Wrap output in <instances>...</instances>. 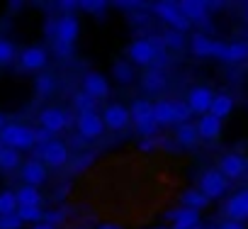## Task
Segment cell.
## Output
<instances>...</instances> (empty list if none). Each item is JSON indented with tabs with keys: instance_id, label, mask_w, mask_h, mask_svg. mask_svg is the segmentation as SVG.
Here are the masks:
<instances>
[{
	"instance_id": "obj_1",
	"label": "cell",
	"mask_w": 248,
	"mask_h": 229,
	"mask_svg": "<svg viewBox=\"0 0 248 229\" xmlns=\"http://www.w3.org/2000/svg\"><path fill=\"white\" fill-rule=\"evenodd\" d=\"M129 112H132V125L137 127V132H139L144 139H154V137L158 134L161 127H158L156 120H154V102H151V100H144V98L134 100L132 107H129Z\"/></svg>"
},
{
	"instance_id": "obj_2",
	"label": "cell",
	"mask_w": 248,
	"mask_h": 229,
	"mask_svg": "<svg viewBox=\"0 0 248 229\" xmlns=\"http://www.w3.org/2000/svg\"><path fill=\"white\" fill-rule=\"evenodd\" d=\"M0 139H3L5 147L15 149V151H25L34 147V127L20 125V122H10L5 125V130L0 132Z\"/></svg>"
},
{
	"instance_id": "obj_3",
	"label": "cell",
	"mask_w": 248,
	"mask_h": 229,
	"mask_svg": "<svg viewBox=\"0 0 248 229\" xmlns=\"http://www.w3.org/2000/svg\"><path fill=\"white\" fill-rule=\"evenodd\" d=\"M158 44L151 42V39H134L129 47H127V61L132 66H144V68H151L158 59Z\"/></svg>"
},
{
	"instance_id": "obj_4",
	"label": "cell",
	"mask_w": 248,
	"mask_h": 229,
	"mask_svg": "<svg viewBox=\"0 0 248 229\" xmlns=\"http://www.w3.org/2000/svg\"><path fill=\"white\" fill-rule=\"evenodd\" d=\"M68 147L59 139H51L44 147H37V159L46 166V168H61L68 164Z\"/></svg>"
},
{
	"instance_id": "obj_5",
	"label": "cell",
	"mask_w": 248,
	"mask_h": 229,
	"mask_svg": "<svg viewBox=\"0 0 248 229\" xmlns=\"http://www.w3.org/2000/svg\"><path fill=\"white\" fill-rule=\"evenodd\" d=\"M197 190L207 197V200H217L221 197L226 190H229V180L219 173V168H209L200 176V183H197Z\"/></svg>"
},
{
	"instance_id": "obj_6",
	"label": "cell",
	"mask_w": 248,
	"mask_h": 229,
	"mask_svg": "<svg viewBox=\"0 0 248 229\" xmlns=\"http://www.w3.org/2000/svg\"><path fill=\"white\" fill-rule=\"evenodd\" d=\"M76 127H78V134H80L83 142H95L105 132L102 114H97V112H83V114H78V117H76Z\"/></svg>"
},
{
	"instance_id": "obj_7",
	"label": "cell",
	"mask_w": 248,
	"mask_h": 229,
	"mask_svg": "<svg viewBox=\"0 0 248 229\" xmlns=\"http://www.w3.org/2000/svg\"><path fill=\"white\" fill-rule=\"evenodd\" d=\"M156 15L170 27V30H175V32H187L190 30V20L183 15V10L178 8V3H156Z\"/></svg>"
},
{
	"instance_id": "obj_8",
	"label": "cell",
	"mask_w": 248,
	"mask_h": 229,
	"mask_svg": "<svg viewBox=\"0 0 248 229\" xmlns=\"http://www.w3.org/2000/svg\"><path fill=\"white\" fill-rule=\"evenodd\" d=\"M68 125H71V114L63 107H44L39 112V127L51 132V134L63 132Z\"/></svg>"
},
{
	"instance_id": "obj_9",
	"label": "cell",
	"mask_w": 248,
	"mask_h": 229,
	"mask_svg": "<svg viewBox=\"0 0 248 229\" xmlns=\"http://www.w3.org/2000/svg\"><path fill=\"white\" fill-rule=\"evenodd\" d=\"M102 122H105V130H112V132H122L127 130L129 122H132V112L129 107H124L119 102H112L102 110Z\"/></svg>"
},
{
	"instance_id": "obj_10",
	"label": "cell",
	"mask_w": 248,
	"mask_h": 229,
	"mask_svg": "<svg viewBox=\"0 0 248 229\" xmlns=\"http://www.w3.org/2000/svg\"><path fill=\"white\" fill-rule=\"evenodd\" d=\"M224 214H226V219L238 222V224L248 222V188L236 190V193L224 202Z\"/></svg>"
},
{
	"instance_id": "obj_11",
	"label": "cell",
	"mask_w": 248,
	"mask_h": 229,
	"mask_svg": "<svg viewBox=\"0 0 248 229\" xmlns=\"http://www.w3.org/2000/svg\"><path fill=\"white\" fill-rule=\"evenodd\" d=\"M187 107L195 112V114H207L212 110V102H214V90L207 88V85H195L187 90V98H185Z\"/></svg>"
},
{
	"instance_id": "obj_12",
	"label": "cell",
	"mask_w": 248,
	"mask_h": 229,
	"mask_svg": "<svg viewBox=\"0 0 248 229\" xmlns=\"http://www.w3.org/2000/svg\"><path fill=\"white\" fill-rule=\"evenodd\" d=\"M78 32H80V25H78V17L73 13H66V15L56 17V37H54V42L76 47Z\"/></svg>"
},
{
	"instance_id": "obj_13",
	"label": "cell",
	"mask_w": 248,
	"mask_h": 229,
	"mask_svg": "<svg viewBox=\"0 0 248 229\" xmlns=\"http://www.w3.org/2000/svg\"><path fill=\"white\" fill-rule=\"evenodd\" d=\"M246 166H248V159L243 154H224L221 161H219V173L226 178V180H238L246 176Z\"/></svg>"
},
{
	"instance_id": "obj_14",
	"label": "cell",
	"mask_w": 248,
	"mask_h": 229,
	"mask_svg": "<svg viewBox=\"0 0 248 229\" xmlns=\"http://www.w3.org/2000/svg\"><path fill=\"white\" fill-rule=\"evenodd\" d=\"M49 61V51L44 47H25L17 54V64L22 71H42Z\"/></svg>"
},
{
	"instance_id": "obj_15",
	"label": "cell",
	"mask_w": 248,
	"mask_h": 229,
	"mask_svg": "<svg viewBox=\"0 0 248 229\" xmlns=\"http://www.w3.org/2000/svg\"><path fill=\"white\" fill-rule=\"evenodd\" d=\"M20 178L25 185H32V188H39L42 183H46L49 173H46V166L39 161V159H30L20 166Z\"/></svg>"
},
{
	"instance_id": "obj_16",
	"label": "cell",
	"mask_w": 248,
	"mask_h": 229,
	"mask_svg": "<svg viewBox=\"0 0 248 229\" xmlns=\"http://www.w3.org/2000/svg\"><path fill=\"white\" fill-rule=\"evenodd\" d=\"M83 93L90 95L93 100H102V98H107V93H109V83H107V78H105L102 73L88 71V73L83 76Z\"/></svg>"
},
{
	"instance_id": "obj_17",
	"label": "cell",
	"mask_w": 248,
	"mask_h": 229,
	"mask_svg": "<svg viewBox=\"0 0 248 229\" xmlns=\"http://www.w3.org/2000/svg\"><path fill=\"white\" fill-rule=\"evenodd\" d=\"M166 217H168L173 229H200V212L197 210L178 207V210H170Z\"/></svg>"
},
{
	"instance_id": "obj_18",
	"label": "cell",
	"mask_w": 248,
	"mask_h": 229,
	"mask_svg": "<svg viewBox=\"0 0 248 229\" xmlns=\"http://www.w3.org/2000/svg\"><path fill=\"white\" fill-rule=\"evenodd\" d=\"M154 120L158 127H178V114H175V100H156L154 102Z\"/></svg>"
},
{
	"instance_id": "obj_19",
	"label": "cell",
	"mask_w": 248,
	"mask_h": 229,
	"mask_svg": "<svg viewBox=\"0 0 248 229\" xmlns=\"http://www.w3.org/2000/svg\"><path fill=\"white\" fill-rule=\"evenodd\" d=\"M195 127H197V137H200L202 142H217L219 134H221V120L214 117V114H209V112L202 114Z\"/></svg>"
},
{
	"instance_id": "obj_20",
	"label": "cell",
	"mask_w": 248,
	"mask_h": 229,
	"mask_svg": "<svg viewBox=\"0 0 248 229\" xmlns=\"http://www.w3.org/2000/svg\"><path fill=\"white\" fill-rule=\"evenodd\" d=\"M178 8L190 20V25H207V20H209L207 5L200 3V0H183V3H178Z\"/></svg>"
},
{
	"instance_id": "obj_21",
	"label": "cell",
	"mask_w": 248,
	"mask_h": 229,
	"mask_svg": "<svg viewBox=\"0 0 248 229\" xmlns=\"http://www.w3.org/2000/svg\"><path fill=\"white\" fill-rule=\"evenodd\" d=\"M166 73H163V68H149L144 76H141V88L146 90V93H151V95H156V93H163L166 90Z\"/></svg>"
},
{
	"instance_id": "obj_22",
	"label": "cell",
	"mask_w": 248,
	"mask_h": 229,
	"mask_svg": "<svg viewBox=\"0 0 248 229\" xmlns=\"http://www.w3.org/2000/svg\"><path fill=\"white\" fill-rule=\"evenodd\" d=\"M231 110H233V98H231V93H226V90L214 93V102H212L209 114L224 120V117H229V114H231Z\"/></svg>"
},
{
	"instance_id": "obj_23",
	"label": "cell",
	"mask_w": 248,
	"mask_h": 229,
	"mask_svg": "<svg viewBox=\"0 0 248 229\" xmlns=\"http://www.w3.org/2000/svg\"><path fill=\"white\" fill-rule=\"evenodd\" d=\"M190 51H192L195 56H200V59H207V56H212V51H214V39H209L207 34L197 32V34L190 37Z\"/></svg>"
},
{
	"instance_id": "obj_24",
	"label": "cell",
	"mask_w": 248,
	"mask_h": 229,
	"mask_svg": "<svg viewBox=\"0 0 248 229\" xmlns=\"http://www.w3.org/2000/svg\"><path fill=\"white\" fill-rule=\"evenodd\" d=\"M17 195V205L20 207H39L42 205V193L39 188H32V185H22L15 190Z\"/></svg>"
},
{
	"instance_id": "obj_25",
	"label": "cell",
	"mask_w": 248,
	"mask_h": 229,
	"mask_svg": "<svg viewBox=\"0 0 248 229\" xmlns=\"http://www.w3.org/2000/svg\"><path fill=\"white\" fill-rule=\"evenodd\" d=\"M20 166H22V154H20V151H15V149H10V147L0 149V171L10 173V171H17Z\"/></svg>"
},
{
	"instance_id": "obj_26",
	"label": "cell",
	"mask_w": 248,
	"mask_h": 229,
	"mask_svg": "<svg viewBox=\"0 0 248 229\" xmlns=\"http://www.w3.org/2000/svg\"><path fill=\"white\" fill-rule=\"evenodd\" d=\"M175 142H178L180 147H195V144L200 142V137H197V127H195L192 122L178 125V127H175Z\"/></svg>"
},
{
	"instance_id": "obj_27",
	"label": "cell",
	"mask_w": 248,
	"mask_h": 229,
	"mask_svg": "<svg viewBox=\"0 0 248 229\" xmlns=\"http://www.w3.org/2000/svg\"><path fill=\"white\" fill-rule=\"evenodd\" d=\"M112 76H114L117 83L129 85V83L134 81V66H132L129 61H117V64L112 66Z\"/></svg>"
},
{
	"instance_id": "obj_28",
	"label": "cell",
	"mask_w": 248,
	"mask_h": 229,
	"mask_svg": "<svg viewBox=\"0 0 248 229\" xmlns=\"http://www.w3.org/2000/svg\"><path fill=\"white\" fill-rule=\"evenodd\" d=\"M248 59V44L246 42H231L226 47V59L224 64H241Z\"/></svg>"
},
{
	"instance_id": "obj_29",
	"label": "cell",
	"mask_w": 248,
	"mask_h": 229,
	"mask_svg": "<svg viewBox=\"0 0 248 229\" xmlns=\"http://www.w3.org/2000/svg\"><path fill=\"white\" fill-rule=\"evenodd\" d=\"M56 90V78L51 76V73H39L37 78H34V93L39 95V98H46V95H51Z\"/></svg>"
},
{
	"instance_id": "obj_30",
	"label": "cell",
	"mask_w": 248,
	"mask_h": 229,
	"mask_svg": "<svg viewBox=\"0 0 248 229\" xmlns=\"http://www.w3.org/2000/svg\"><path fill=\"white\" fill-rule=\"evenodd\" d=\"M180 200H183V207H190V210H197V212H200L202 207H207V202H209V200H207V197H204V195L197 190V188H190V190H185Z\"/></svg>"
},
{
	"instance_id": "obj_31",
	"label": "cell",
	"mask_w": 248,
	"mask_h": 229,
	"mask_svg": "<svg viewBox=\"0 0 248 229\" xmlns=\"http://www.w3.org/2000/svg\"><path fill=\"white\" fill-rule=\"evenodd\" d=\"M17 195L15 190H0V217L3 214H15L17 212Z\"/></svg>"
},
{
	"instance_id": "obj_32",
	"label": "cell",
	"mask_w": 248,
	"mask_h": 229,
	"mask_svg": "<svg viewBox=\"0 0 248 229\" xmlns=\"http://www.w3.org/2000/svg\"><path fill=\"white\" fill-rule=\"evenodd\" d=\"M17 217L22 219V224L27 222V224H39V222H44V210H42V205L39 207H17Z\"/></svg>"
},
{
	"instance_id": "obj_33",
	"label": "cell",
	"mask_w": 248,
	"mask_h": 229,
	"mask_svg": "<svg viewBox=\"0 0 248 229\" xmlns=\"http://www.w3.org/2000/svg\"><path fill=\"white\" fill-rule=\"evenodd\" d=\"M17 59V49L10 39H3L0 37V66H10L13 61Z\"/></svg>"
},
{
	"instance_id": "obj_34",
	"label": "cell",
	"mask_w": 248,
	"mask_h": 229,
	"mask_svg": "<svg viewBox=\"0 0 248 229\" xmlns=\"http://www.w3.org/2000/svg\"><path fill=\"white\" fill-rule=\"evenodd\" d=\"M95 102H97V100H93V98L85 95L83 90H78V93L73 95V107H76L78 114H83V112H95Z\"/></svg>"
},
{
	"instance_id": "obj_35",
	"label": "cell",
	"mask_w": 248,
	"mask_h": 229,
	"mask_svg": "<svg viewBox=\"0 0 248 229\" xmlns=\"http://www.w3.org/2000/svg\"><path fill=\"white\" fill-rule=\"evenodd\" d=\"M163 47L166 49H173V51H178V49H183L185 47V34L183 32H175V30H168L166 34H163Z\"/></svg>"
},
{
	"instance_id": "obj_36",
	"label": "cell",
	"mask_w": 248,
	"mask_h": 229,
	"mask_svg": "<svg viewBox=\"0 0 248 229\" xmlns=\"http://www.w3.org/2000/svg\"><path fill=\"white\" fill-rule=\"evenodd\" d=\"M0 229H22V219L17 217V212L0 217Z\"/></svg>"
},
{
	"instance_id": "obj_37",
	"label": "cell",
	"mask_w": 248,
	"mask_h": 229,
	"mask_svg": "<svg viewBox=\"0 0 248 229\" xmlns=\"http://www.w3.org/2000/svg\"><path fill=\"white\" fill-rule=\"evenodd\" d=\"M63 219H66V212H63V210H49V212H44V222H46V224L59 227Z\"/></svg>"
},
{
	"instance_id": "obj_38",
	"label": "cell",
	"mask_w": 248,
	"mask_h": 229,
	"mask_svg": "<svg viewBox=\"0 0 248 229\" xmlns=\"http://www.w3.org/2000/svg\"><path fill=\"white\" fill-rule=\"evenodd\" d=\"M51 139H54L51 132H46V130H42V127L34 130V147H44V144H49Z\"/></svg>"
},
{
	"instance_id": "obj_39",
	"label": "cell",
	"mask_w": 248,
	"mask_h": 229,
	"mask_svg": "<svg viewBox=\"0 0 248 229\" xmlns=\"http://www.w3.org/2000/svg\"><path fill=\"white\" fill-rule=\"evenodd\" d=\"M54 54H56L59 59H68V56L73 54V47H71V44H61V42H54Z\"/></svg>"
},
{
	"instance_id": "obj_40",
	"label": "cell",
	"mask_w": 248,
	"mask_h": 229,
	"mask_svg": "<svg viewBox=\"0 0 248 229\" xmlns=\"http://www.w3.org/2000/svg\"><path fill=\"white\" fill-rule=\"evenodd\" d=\"M78 8H83L85 13H97V15H102V10L107 8L105 3H78Z\"/></svg>"
},
{
	"instance_id": "obj_41",
	"label": "cell",
	"mask_w": 248,
	"mask_h": 229,
	"mask_svg": "<svg viewBox=\"0 0 248 229\" xmlns=\"http://www.w3.org/2000/svg\"><path fill=\"white\" fill-rule=\"evenodd\" d=\"M217 229H246L243 224H238V222H231V219H226V222H221Z\"/></svg>"
},
{
	"instance_id": "obj_42",
	"label": "cell",
	"mask_w": 248,
	"mask_h": 229,
	"mask_svg": "<svg viewBox=\"0 0 248 229\" xmlns=\"http://www.w3.org/2000/svg\"><path fill=\"white\" fill-rule=\"evenodd\" d=\"M154 147H156L154 139H141V142H139V149H141V151H151Z\"/></svg>"
},
{
	"instance_id": "obj_43",
	"label": "cell",
	"mask_w": 248,
	"mask_h": 229,
	"mask_svg": "<svg viewBox=\"0 0 248 229\" xmlns=\"http://www.w3.org/2000/svg\"><path fill=\"white\" fill-rule=\"evenodd\" d=\"M32 229H59V227H54V224H46V222H39V224H34Z\"/></svg>"
},
{
	"instance_id": "obj_44",
	"label": "cell",
	"mask_w": 248,
	"mask_h": 229,
	"mask_svg": "<svg viewBox=\"0 0 248 229\" xmlns=\"http://www.w3.org/2000/svg\"><path fill=\"white\" fill-rule=\"evenodd\" d=\"M97 229H122L119 224H112V222H105V224H100Z\"/></svg>"
},
{
	"instance_id": "obj_45",
	"label": "cell",
	"mask_w": 248,
	"mask_h": 229,
	"mask_svg": "<svg viewBox=\"0 0 248 229\" xmlns=\"http://www.w3.org/2000/svg\"><path fill=\"white\" fill-rule=\"evenodd\" d=\"M5 125H8V122H5V114H3V112H0V132H3V130H5Z\"/></svg>"
},
{
	"instance_id": "obj_46",
	"label": "cell",
	"mask_w": 248,
	"mask_h": 229,
	"mask_svg": "<svg viewBox=\"0 0 248 229\" xmlns=\"http://www.w3.org/2000/svg\"><path fill=\"white\" fill-rule=\"evenodd\" d=\"M156 229H173V227H156Z\"/></svg>"
},
{
	"instance_id": "obj_47",
	"label": "cell",
	"mask_w": 248,
	"mask_h": 229,
	"mask_svg": "<svg viewBox=\"0 0 248 229\" xmlns=\"http://www.w3.org/2000/svg\"><path fill=\"white\" fill-rule=\"evenodd\" d=\"M3 147H5V144H3V139H0V149H3Z\"/></svg>"
},
{
	"instance_id": "obj_48",
	"label": "cell",
	"mask_w": 248,
	"mask_h": 229,
	"mask_svg": "<svg viewBox=\"0 0 248 229\" xmlns=\"http://www.w3.org/2000/svg\"><path fill=\"white\" fill-rule=\"evenodd\" d=\"M246 176H248V166H246Z\"/></svg>"
}]
</instances>
